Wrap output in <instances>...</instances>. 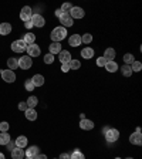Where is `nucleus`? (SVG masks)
<instances>
[{"mask_svg":"<svg viewBox=\"0 0 142 159\" xmlns=\"http://www.w3.org/2000/svg\"><path fill=\"white\" fill-rule=\"evenodd\" d=\"M44 63H46V64H53V63H54V56L50 54V53L46 54V56H44Z\"/></svg>","mask_w":142,"mask_h":159,"instance_id":"37","label":"nucleus"},{"mask_svg":"<svg viewBox=\"0 0 142 159\" xmlns=\"http://www.w3.org/2000/svg\"><path fill=\"white\" fill-rule=\"evenodd\" d=\"M61 51V44L60 43H53L51 46H50V54H58V53Z\"/></svg>","mask_w":142,"mask_h":159,"instance_id":"26","label":"nucleus"},{"mask_svg":"<svg viewBox=\"0 0 142 159\" xmlns=\"http://www.w3.org/2000/svg\"><path fill=\"white\" fill-rule=\"evenodd\" d=\"M54 159H56V158H54ZM57 159H58V158H57Z\"/></svg>","mask_w":142,"mask_h":159,"instance_id":"52","label":"nucleus"},{"mask_svg":"<svg viewBox=\"0 0 142 159\" xmlns=\"http://www.w3.org/2000/svg\"><path fill=\"white\" fill-rule=\"evenodd\" d=\"M0 74H2V78L5 80L6 83H14L16 81V74L11 70H2Z\"/></svg>","mask_w":142,"mask_h":159,"instance_id":"5","label":"nucleus"},{"mask_svg":"<svg viewBox=\"0 0 142 159\" xmlns=\"http://www.w3.org/2000/svg\"><path fill=\"white\" fill-rule=\"evenodd\" d=\"M92 41V36L91 34H84L82 37H81V43H84V44H90V43Z\"/></svg>","mask_w":142,"mask_h":159,"instance_id":"35","label":"nucleus"},{"mask_svg":"<svg viewBox=\"0 0 142 159\" xmlns=\"http://www.w3.org/2000/svg\"><path fill=\"white\" fill-rule=\"evenodd\" d=\"M14 145H16V148H26L27 146V138L24 135H20V136H17V139L14 141Z\"/></svg>","mask_w":142,"mask_h":159,"instance_id":"14","label":"nucleus"},{"mask_svg":"<svg viewBox=\"0 0 142 159\" xmlns=\"http://www.w3.org/2000/svg\"><path fill=\"white\" fill-rule=\"evenodd\" d=\"M26 102H27V107L28 108H34L38 104V99H37V97L31 95V97H28V99L26 101Z\"/></svg>","mask_w":142,"mask_h":159,"instance_id":"29","label":"nucleus"},{"mask_svg":"<svg viewBox=\"0 0 142 159\" xmlns=\"http://www.w3.org/2000/svg\"><path fill=\"white\" fill-rule=\"evenodd\" d=\"M125 159H134V158H125Z\"/></svg>","mask_w":142,"mask_h":159,"instance_id":"49","label":"nucleus"},{"mask_svg":"<svg viewBox=\"0 0 142 159\" xmlns=\"http://www.w3.org/2000/svg\"><path fill=\"white\" fill-rule=\"evenodd\" d=\"M81 56L84 57V58H87V60H90L91 57H94V50L90 48V47H85V48L81 50Z\"/></svg>","mask_w":142,"mask_h":159,"instance_id":"20","label":"nucleus"},{"mask_svg":"<svg viewBox=\"0 0 142 159\" xmlns=\"http://www.w3.org/2000/svg\"><path fill=\"white\" fill-rule=\"evenodd\" d=\"M33 159H47V156H46V155H41V154H38L37 156H34Z\"/></svg>","mask_w":142,"mask_h":159,"instance_id":"44","label":"nucleus"},{"mask_svg":"<svg viewBox=\"0 0 142 159\" xmlns=\"http://www.w3.org/2000/svg\"><path fill=\"white\" fill-rule=\"evenodd\" d=\"M67 36V30L64 27H56L54 30L51 31V40L53 43H60L61 40H64Z\"/></svg>","mask_w":142,"mask_h":159,"instance_id":"1","label":"nucleus"},{"mask_svg":"<svg viewBox=\"0 0 142 159\" xmlns=\"http://www.w3.org/2000/svg\"><path fill=\"white\" fill-rule=\"evenodd\" d=\"M31 66H33V60H31V57H28V56L20 57L19 68H21V70H28V68H31Z\"/></svg>","mask_w":142,"mask_h":159,"instance_id":"3","label":"nucleus"},{"mask_svg":"<svg viewBox=\"0 0 142 159\" xmlns=\"http://www.w3.org/2000/svg\"><path fill=\"white\" fill-rule=\"evenodd\" d=\"M142 68V64L139 63V61H134L132 64H131V70L135 71V73H138V71H141Z\"/></svg>","mask_w":142,"mask_h":159,"instance_id":"33","label":"nucleus"},{"mask_svg":"<svg viewBox=\"0 0 142 159\" xmlns=\"http://www.w3.org/2000/svg\"><path fill=\"white\" fill-rule=\"evenodd\" d=\"M61 71H63V73L70 71V67H68V64H63V66H61Z\"/></svg>","mask_w":142,"mask_h":159,"instance_id":"41","label":"nucleus"},{"mask_svg":"<svg viewBox=\"0 0 142 159\" xmlns=\"http://www.w3.org/2000/svg\"><path fill=\"white\" fill-rule=\"evenodd\" d=\"M0 159H5V155L2 154V152H0Z\"/></svg>","mask_w":142,"mask_h":159,"instance_id":"48","label":"nucleus"},{"mask_svg":"<svg viewBox=\"0 0 142 159\" xmlns=\"http://www.w3.org/2000/svg\"><path fill=\"white\" fill-rule=\"evenodd\" d=\"M60 54V61H61V64H68L73 58H71V54H70V51H67V50H61V51L58 53Z\"/></svg>","mask_w":142,"mask_h":159,"instance_id":"10","label":"nucleus"},{"mask_svg":"<svg viewBox=\"0 0 142 159\" xmlns=\"http://www.w3.org/2000/svg\"><path fill=\"white\" fill-rule=\"evenodd\" d=\"M58 159H71V158H70V155H68V154H61Z\"/></svg>","mask_w":142,"mask_h":159,"instance_id":"43","label":"nucleus"},{"mask_svg":"<svg viewBox=\"0 0 142 159\" xmlns=\"http://www.w3.org/2000/svg\"><path fill=\"white\" fill-rule=\"evenodd\" d=\"M60 23L63 24L64 28L71 27V26H73V19L70 17V14H63L61 17H60Z\"/></svg>","mask_w":142,"mask_h":159,"instance_id":"12","label":"nucleus"},{"mask_svg":"<svg viewBox=\"0 0 142 159\" xmlns=\"http://www.w3.org/2000/svg\"><path fill=\"white\" fill-rule=\"evenodd\" d=\"M31 81H33L34 87H43V84H44V77L40 74H36L33 78H31Z\"/></svg>","mask_w":142,"mask_h":159,"instance_id":"19","label":"nucleus"},{"mask_svg":"<svg viewBox=\"0 0 142 159\" xmlns=\"http://www.w3.org/2000/svg\"><path fill=\"white\" fill-rule=\"evenodd\" d=\"M31 7H28V6H24L21 11H20V19L23 20V21H28V20L31 19Z\"/></svg>","mask_w":142,"mask_h":159,"instance_id":"9","label":"nucleus"},{"mask_svg":"<svg viewBox=\"0 0 142 159\" xmlns=\"http://www.w3.org/2000/svg\"><path fill=\"white\" fill-rule=\"evenodd\" d=\"M121 73H122L124 77H131V75H132L131 66H128V64H124V66L121 67Z\"/></svg>","mask_w":142,"mask_h":159,"instance_id":"27","label":"nucleus"},{"mask_svg":"<svg viewBox=\"0 0 142 159\" xmlns=\"http://www.w3.org/2000/svg\"><path fill=\"white\" fill-rule=\"evenodd\" d=\"M9 122H2V124H0V131L2 132H7L9 131Z\"/></svg>","mask_w":142,"mask_h":159,"instance_id":"38","label":"nucleus"},{"mask_svg":"<svg viewBox=\"0 0 142 159\" xmlns=\"http://www.w3.org/2000/svg\"><path fill=\"white\" fill-rule=\"evenodd\" d=\"M14 148H16V146H14ZM14 148H13V142H11V141H10L9 144H7V149H10V151H13Z\"/></svg>","mask_w":142,"mask_h":159,"instance_id":"46","label":"nucleus"},{"mask_svg":"<svg viewBox=\"0 0 142 159\" xmlns=\"http://www.w3.org/2000/svg\"><path fill=\"white\" fill-rule=\"evenodd\" d=\"M26 159H31V158H26Z\"/></svg>","mask_w":142,"mask_h":159,"instance_id":"51","label":"nucleus"},{"mask_svg":"<svg viewBox=\"0 0 142 159\" xmlns=\"http://www.w3.org/2000/svg\"><path fill=\"white\" fill-rule=\"evenodd\" d=\"M108 129H109V126H104V129H102V132H104V134H105V132L108 131Z\"/></svg>","mask_w":142,"mask_h":159,"instance_id":"47","label":"nucleus"},{"mask_svg":"<svg viewBox=\"0 0 142 159\" xmlns=\"http://www.w3.org/2000/svg\"><path fill=\"white\" fill-rule=\"evenodd\" d=\"M70 158L71 159H85V156H84V154H82V152H80L78 149H76L73 154L70 155Z\"/></svg>","mask_w":142,"mask_h":159,"instance_id":"31","label":"nucleus"},{"mask_svg":"<svg viewBox=\"0 0 142 159\" xmlns=\"http://www.w3.org/2000/svg\"><path fill=\"white\" fill-rule=\"evenodd\" d=\"M11 50L14 53H23L27 50V44L23 40H16V41L11 43Z\"/></svg>","mask_w":142,"mask_h":159,"instance_id":"4","label":"nucleus"},{"mask_svg":"<svg viewBox=\"0 0 142 159\" xmlns=\"http://www.w3.org/2000/svg\"><path fill=\"white\" fill-rule=\"evenodd\" d=\"M24 88L27 89V91H33L36 87H34V84H33V81H31V78L30 80H26V83H24Z\"/></svg>","mask_w":142,"mask_h":159,"instance_id":"34","label":"nucleus"},{"mask_svg":"<svg viewBox=\"0 0 142 159\" xmlns=\"http://www.w3.org/2000/svg\"><path fill=\"white\" fill-rule=\"evenodd\" d=\"M7 67H9V70H16V68H19V60L17 58H9L7 60Z\"/></svg>","mask_w":142,"mask_h":159,"instance_id":"25","label":"nucleus"},{"mask_svg":"<svg viewBox=\"0 0 142 159\" xmlns=\"http://www.w3.org/2000/svg\"><path fill=\"white\" fill-rule=\"evenodd\" d=\"M104 135H105V139H107V142L112 144V142H117V141H118L119 131H118V129H114V128H109V129L105 132Z\"/></svg>","mask_w":142,"mask_h":159,"instance_id":"2","label":"nucleus"},{"mask_svg":"<svg viewBox=\"0 0 142 159\" xmlns=\"http://www.w3.org/2000/svg\"><path fill=\"white\" fill-rule=\"evenodd\" d=\"M124 61H125V64H128V66H131V64H132L134 61V56L132 54H129V53H127V54H125V56H124Z\"/></svg>","mask_w":142,"mask_h":159,"instance_id":"32","label":"nucleus"},{"mask_svg":"<svg viewBox=\"0 0 142 159\" xmlns=\"http://www.w3.org/2000/svg\"><path fill=\"white\" fill-rule=\"evenodd\" d=\"M26 118H27L28 121L37 119V112H36V109H34V108H27V111H26Z\"/></svg>","mask_w":142,"mask_h":159,"instance_id":"23","label":"nucleus"},{"mask_svg":"<svg viewBox=\"0 0 142 159\" xmlns=\"http://www.w3.org/2000/svg\"><path fill=\"white\" fill-rule=\"evenodd\" d=\"M115 159H121V158H115Z\"/></svg>","mask_w":142,"mask_h":159,"instance_id":"50","label":"nucleus"},{"mask_svg":"<svg viewBox=\"0 0 142 159\" xmlns=\"http://www.w3.org/2000/svg\"><path fill=\"white\" fill-rule=\"evenodd\" d=\"M27 102H20L19 104V109L20 111H24V112H26V111H27Z\"/></svg>","mask_w":142,"mask_h":159,"instance_id":"40","label":"nucleus"},{"mask_svg":"<svg viewBox=\"0 0 142 159\" xmlns=\"http://www.w3.org/2000/svg\"><path fill=\"white\" fill-rule=\"evenodd\" d=\"M129 142L132 145H141L142 144V135L141 132H134L132 135L129 136Z\"/></svg>","mask_w":142,"mask_h":159,"instance_id":"11","label":"nucleus"},{"mask_svg":"<svg viewBox=\"0 0 142 159\" xmlns=\"http://www.w3.org/2000/svg\"><path fill=\"white\" fill-rule=\"evenodd\" d=\"M54 14H56L57 17H58V19H60V17H61V16H63V14H64V13H63L61 10L58 9V10H56V11H54Z\"/></svg>","mask_w":142,"mask_h":159,"instance_id":"42","label":"nucleus"},{"mask_svg":"<svg viewBox=\"0 0 142 159\" xmlns=\"http://www.w3.org/2000/svg\"><path fill=\"white\" fill-rule=\"evenodd\" d=\"M80 126H81V129H84V131H91L92 128H94V122L91 121V119H81L80 122Z\"/></svg>","mask_w":142,"mask_h":159,"instance_id":"13","label":"nucleus"},{"mask_svg":"<svg viewBox=\"0 0 142 159\" xmlns=\"http://www.w3.org/2000/svg\"><path fill=\"white\" fill-rule=\"evenodd\" d=\"M68 67H70V70H78L81 67V63L78 60H71L68 63Z\"/></svg>","mask_w":142,"mask_h":159,"instance_id":"30","label":"nucleus"},{"mask_svg":"<svg viewBox=\"0 0 142 159\" xmlns=\"http://www.w3.org/2000/svg\"><path fill=\"white\" fill-rule=\"evenodd\" d=\"M23 41L26 43L27 46H30V44H34V41H36V34H33V33H27V34H24Z\"/></svg>","mask_w":142,"mask_h":159,"instance_id":"24","label":"nucleus"},{"mask_svg":"<svg viewBox=\"0 0 142 159\" xmlns=\"http://www.w3.org/2000/svg\"><path fill=\"white\" fill-rule=\"evenodd\" d=\"M24 154H26V156H27V158L33 159L34 156H37V155L40 154V151H38V146L34 145V146H30V148H27V151H26Z\"/></svg>","mask_w":142,"mask_h":159,"instance_id":"15","label":"nucleus"},{"mask_svg":"<svg viewBox=\"0 0 142 159\" xmlns=\"http://www.w3.org/2000/svg\"><path fill=\"white\" fill-rule=\"evenodd\" d=\"M71 9H73V6H71L70 3H64V5L61 6V9H60V10H61V11H63L64 14H68Z\"/></svg>","mask_w":142,"mask_h":159,"instance_id":"36","label":"nucleus"},{"mask_svg":"<svg viewBox=\"0 0 142 159\" xmlns=\"http://www.w3.org/2000/svg\"><path fill=\"white\" fill-rule=\"evenodd\" d=\"M24 156H26V154L21 148H14L11 151V159H23Z\"/></svg>","mask_w":142,"mask_h":159,"instance_id":"16","label":"nucleus"},{"mask_svg":"<svg viewBox=\"0 0 142 159\" xmlns=\"http://www.w3.org/2000/svg\"><path fill=\"white\" fill-rule=\"evenodd\" d=\"M102 57H104L107 61H114V58H115V50H114V48H107Z\"/></svg>","mask_w":142,"mask_h":159,"instance_id":"22","label":"nucleus"},{"mask_svg":"<svg viewBox=\"0 0 142 159\" xmlns=\"http://www.w3.org/2000/svg\"><path fill=\"white\" fill-rule=\"evenodd\" d=\"M68 44H70L71 47H77L81 44V36H78V34H73L70 38H68Z\"/></svg>","mask_w":142,"mask_h":159,"instance_id":"17","label":"nucleus"},{"mask_svg":"<svg viewBox=\"0 0 142 159\" xmlns=\"http://www.w3.org/2000/svg\"><path fill=\"white\" fill-rule=\"evenodd\" d=\"M107 64V60H105L104 57H98V60H97V66L98 67H105Z\"/></svg>","mask_w":142,"mask_h":159,"instance_id":"39","label":"nucleus"},{"mask_svg":"<svg viewBox=\"0 0 142 159\" xmlns=\"http://www.w3.org/2000/svg\"><path fill=\"white\" fill-rule=\"evenodd\" d=\"M24 26H26V28H31V27H33V23L28 20V21H26V23H24Z\"/></svg>","mask_w":142,"mask_h":159,"instance_id":"45","label":"nucleus"},{"mask_svg":"<svg viewBox=\"0 0 142 159\" xmlns=\"http://www.w3.org/2000/svg\"><path fill=\"white\" fill-rule=\"evenodd\" d=\"M27 53H28V57H38L40 56V53H41V50H40V47L34 43V44H30V46H27Z\"/></svg>","mask_w":142,"mask_h":159,"instance_id":"7","label":"nucleus"},{"mask_svg":"<svg viewBox=\"0 0 142 159\" xmlns=\"http://www.w3.org/2000/svg\"><path fill=\"white\" fill-rule=\"evenodd\" d=\"M30 21H31L33 26H36V27H43V26L46 24L44 17L40 16V14H33V16H31V19H30Z\"/></svg>","mask_w":142,"mask_h":159,"instance_id":"8","label":"nucleus"},{"mask_svg":"<svg viewBox=\"0 0 142 159\" xmlns=\"http://www.w3.org/2000/svg\"><path fill=\"white\" fill-rule=\"evenodd\" d=\"M118 68L119 67H118V64H117L115 61H107V64H105V70L109 71V73H115Z\"/></svg>","mask_w":142,"mask_h":159,"instance_id":"21","label":"nucleus"},{"mask_svg":"<svg viewBox=\"0 0 142 159\" xmlns=\"http://www.w3.org/2000/svg\"><path fill=\"white\" fill-rule=\"evenodd\" d=\"M11 31V24L10 23H2L0 24V34L2 36H7Z\"/></svg>","mask_w":142,"mask_h":159,"instance_id":"18","label":"nucleus"},{"mask_svg":"<svg viewBox=\"0 0 142 159\" xmlns=\"http://www.w3.org/2000/svg\"><path fill=\"white\" fill-rule=\"evenodd\" d=\"M68 14H70V17L73 20H74V19H82V17L85 16V11L81 9V7H73Z\"/></svg>","mask_w":142,"mask_h":159,"instance_id":"6","label":"nucleus"},{"mask_svg":"<svg viewBox=\"0 0 142 159\" xmlns=\"http://www.w3.org/2000/svg\"><path fill=\"white\" fill-rule=\"evenodd\" d=\"M10 142V135L7 132H2L0 134V145H7Z\"/></svg>","mask_w":142,"mask_h":159,"instance_id":"28","label":"nucleus"}]
</instances>
